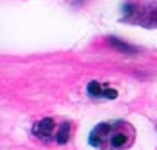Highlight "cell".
<instances>
[{
  "instance_id": "cell-1",
  "label": "cell",
  "mask_w": 157,
  "mask_h": 150,
  "mask_svg": "<svg viewBox=\"0 0 157 150\" xmlns=\"http://www.w3.org/2000/svg\"><path fill=\"white\" fill-rule=\"evenodd\" d=\"M136 138V130L128 121H102L89 134V145L98 150L128 148Z\"/></svg>"
},
{
  "instance_id": "cell-2",
  "label": "cell",
  "mask_w": 157,
  "mask_h": 150,
  "mask_svg": "<svg viewBox=\"0 0 157 150\" xmlns=\"http://www.w3.org/2000/svg\"><path fill=\"white\" fill-rule=\"evenodd\" d=\"M56 130V121L52 118H43L32 125V134L39 140H50Z\"/></svg>"
},
{
  "instance_id": "cell-3",
  "label": "cell",
  "mask_w": 157,
  "mask_h": 150,
  "mask_svg": "<svg viewBox=\"0 0 157 150\" xmlns=\"http://www.w3.org/2000/svg\"><path fill=\"white\" fill-rule=\"evenodd\" d=\"M88 93L95 98H116L118 97L116 90H111L109 86L98 82V80H91L88 84Z\"/></svg>"
},
{
  "instance_id": "cell-4",
  "label": "cell",
  "mask_w": 157,
  "mask_h": 150,
  "mask_svg": "<svg viewBox=\"0 0 157 150\" xmlns=\"http://www.w3.org/2000/svg\"><path fill=\"white\" fill-rule=\"evenodd\" d=\"M68 140H70V123H63L57 129V132H56V141L63 145V143H66Z\"/></svg>"
},
{
  "instance_id": "cell-5",
  "label": "cell",
  "mask_w": 157,
  "mask_h": 150,
  "mask_svg": "<svg viewBox=\"0 0 157 150\" xmlns=\"http://www.w3.org/2000/svg\"><path fill=\"white\" fill-rule=\"evenodd\" d=\"M111 43H113L114 47H118L120 50H125V52H134V48H132L130 45H127V43H121V41H118V40H111Z\"/></svg>"
}]
</instances>
